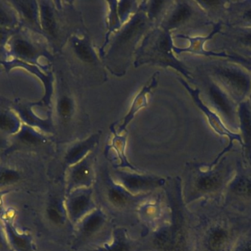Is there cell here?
I'll list each match as a JSON object with an SVG mask.
<instances>
[{
  "instance_id": "obj_1",
  "label": "cell",
  "mask_w": 251,
  "mask_h": 251,
  "mask_svg": "<svg viewBox=\"0 0 251 251\" xmlns=\"http://www.w3.org/2000/svg\"><path fill=\"white\" fill-rule=\"evenodd\" d=\"M251 221L212 203L203 225L201 251H231Z\"/></svg>"
},
{
  "instance_id": "obj_2",
  "label": "cell",
  "mask_w": 251,
  "mask_h": 251,
  "mask_svg": "<svg viewBox=\"0 0 251 251\" xmlns=\"http://www.w3.org/2000/svg\"><path fill=\"white\" fill-rule=\"evenodd\" d=\"M222 206L251 221V169L239 168L227 186Z\"/></svg>"
},
{
  "instance_id": "obj_3",
  "label": "cell",
  "mask_w": 251,
  "mask_h": 251,
  "mask_svg": "<svg viewBox=\"0 0 251 251\" xmlns=\"http://www.w3.org/2000/svg\"><path fill=\"white\" fill-rule=\"evenodd\" d=\"M234 174L231 167L223 162L215 169L201 172L196 178L195 191L206 196L213 203L222 205L224 193Z\"/></svg>"
},
{
  "instance_id": "obj_4",
  "label": "cell",
  "mask_w": 251,
  "mask_h": 251,
  "mask_svg": "<svg viewBox=\"0 0 251 251\" xmlns=\"http://www.w3.org/2000/svg\"><path fill=\"white\" fill-rule=\"evenodd\" d=\"M99 134L92 136V137L88 138L85 141H82L79 144H76L74 146L69 153H68L67 156H66V160L69 163L72 164L75 163L78 160L81 159L85 153H88L99 140Z\"/></svg>"
},
{
  "instance_id": "obj_5",
  "label": "cell",
  "mask_w": 251,
  "mask_h": 251,
  "mask_svg": "<svg viewBox=\"0 0 251 251\" xmlns=\"http://www.w3.org/2000/svg\"><path fill=\"white\" fill-rule=\"evenodd\" d=\"M6 231L10 243L16 251H32V244L29 239L26 236L18 233L11 224H6Z\"/></svg>"
},
{
  "instance_id": "obj_6",
  "label": "cell",
  "mask_w": 251,
  "mask_h": 251,
  "mask_svg": "<svg viewBox=\"0 0 251 251\" xmlns=\"http://www.w3.org/2000/svg\"><path fill=\"white\" fill-rule=\"evenodd\" d=\"M151 87V85H150L148 87H144V88L142 89V91L139 93L138 95H137V97H136V98L134 99V102H133L132 106H131L129 112H128L126 116H125L123 125L119 128V132L121 133L125 129L126 125L129 123L130 121L134 118V116H135L136 113H137L140 109L147 106L146 94H147L149 91H150Z\"/></svg>"
},
{
  "instance_id": "obj_7",
  "label": "cell",
  "mask_w": 251,
  "mask_h": 251,
  "mask_svg": "<svg viewBox=\"0 0 251 251\" xmlns=\"http://www.w3.org/2000/svg\"><path fill=\"white\" fill-rule=\"evenodd\" d=\"M190 14H191V10L188 5L184 4H179L167 21V29H171L181 25L188 19Z\"/></svg>"
},
{
  "instance_id": "obj_8",
  "label": "cell",
  "mask_w": 251,
  "mask_h": 251,
  "mask_svg": "<svg viewBox=\"0 0 251 251\" xmlns=\"http://www.w3.org/2000/svg\"><path fill=\"white\" fill-rule=\"evenodd\" d=\"M74 47L75 53L81 60L91 63L97 59L95 53L88 41L81 39L76 40Z\"/></svg>"
},
{
  "instance_id": "obj_9",
  "label": "cell",
  "mask_w": 251,
  "mask_h": 251,
  "mask_svg": "<svg viewBox=\"0 0 251 251\" xmlns=\"http://www.w3.org/2000/svg\"><path fill=\"white\" fill-rule=\"evenodd\" d=\"M41 21L43 28L46 31L54 35L55 33L56 25L54 13L51 7L46 2L41 7Z\"/></svg>"
},
{
  "instance_id": "obj_10",
  "label": "cell",
  "mask_w": 251,
  "mask_h": 251,
  "mask_svg": "<svg viewBox=\"0 0 251 251\" xmlns=\"http://www.w3.org/2000/svg\"><path fill=\"white\" fill-rule=\"evenodd\" d=\"M13 50L18 56L25 58H33L35 56V49L26 41L18 39L13 43Z\"/></svg>"
},
{
  "instance_id": "obj_11",
  "label": "cell",
  "mask_w": 251,
  "mask_h": 251,
  "mask_svg": "<svg viewBox=\"0 0 251 251\" xmlns=\"http://www.w3.org/2000/svg\"><path fill=\"white\" fill-rule=\"evenodd\" d=\"M231 251H251V224L239 237Z\"/></svg>"
},
{
  "instance_id": "obj_12",
  "label": "cell",
  "mask_w": 251,
  "mask_h": 251,
  "mask_svg": "<svg viewBox=\"0 0 251 251\" xmlns=\"http://www.w3.org/2000/svg\"><path fill=\"white\" fill-rule=\"evenodd\" d=\"M126 185L131 190H140V189L148 188L154 185L151 180L145 179L139 177L129 176L125 178Z\"/></svg>"
},
{
  "instance_id": "obj_13",
  "label": "cell",
  "mask_w": 251,
  "mask_h": 251,
  "mask_svg": "<svg viewBox=\"0 0 251 251\" xmlns=\"http://www.w3.org/2000/svg\"><path fill=\"white\" fill-rule=\"evenodd\" d=\"M19 8L26 19L32 22L36 20V7L33 1H16Z\"/></svg>"
},
{
  "instance_id": "obj_14",
  "label": "cell",
  "mask_w": 251,
  "mask_h": 251,
  "mask_svg": "<svg viewBox=\"0 0 251 251\" xmlns=\"http://www.w3.org/2000/svg\"><path fill=\"white\" fill-rule=\"evenodd\" d=\"M224 75V78L228 80V82L232 84L234 86L242 89H246L247 88V79L240 74L237 72H225Z\"/></svg>"
},
{
  "instance_id": "obj_15",
  "label": "cell",
  "mask_w": 251,
  "mask_h": 251,
  "mask_svg": "<svg viewBox=\"0 0 251 251\" xmlns=\"http://www.w3.org/2000/svg\"><path fill=\"white\" fill-rule=\"evenodd\" d=\"M57 111L63 119L69 117L73 112V101L69 97H62L57 104Z\"/></svg>"
},
{
  "instance_id": "obj_16",
  "label": "cell",
  "mask_w": 251,
  "mask_h": 251,
  "mask_svg": "<svg viewBox=\"0 0 251 251\" xmlns=\"http://www.w3.org/2000/svg\"><path fill=\"white\" fill-rule=\"evenodd\" d=\"M88 205V198L85 196L75 197L71 203V212L74 216H78L86 209Z\"/></svg>"
},
{
  "instance_id": "obj_17",
  "label": "cell",
  "mask_w": 251,
  "mask_h": 251,
  "mask_svg": "<svg viewBox=\"0 0 251 251\" xmlns=\"http://www.w3.org/2000/svg\"><path fill=\"white\" fill-rule=\"evenodd\" d=\"M211 94H212L214 101L216 103L217 106L224 113L229 115V113L231 112V107L224 96L222 95V94L215 88H212L211 89Z\"/></svg>"
},
{
  "instance_id": "obj_18",
  "label": "cell",
  "mask_w": 251,
  "mask_h": 251,
  "mask_svg": "<svg viewBox=\"0 0 251 251\" xmlns=\"http://www.w3.org/2000/svg\"><path fill=\"white\" fill-rule=\"evenodd\" d=\"M20 179V175L12 169H2L0 171V186L14 184Z\"/></svg>"
},
{
  "instance_id": "obj_19",
  "label": "cell",
  "mask_w": 251,
  "mask_h": 251,
  "mask_svg": "<svg viewBox=\"0 0 251 251\" xmlns=\"http://www.w3.org/2000/svg\"><path fill=\"white\" fill-rule=\"evenodd\" d=\"M16 127V122L13 118L6 113H0V130L10 132Z\"/></svg>"
},
{
  "instance_id": "obj_20",
  "label": "cell",
  "mask_w": 251,
  "mask_h": 251,
  "mask_svg": "<svg viewBox=\"0 0 251 251\" xmlns=\"http://www.w3.org/2000/svg\"><path fill=\"white\" fill-rule=\"evenodd\" d=\"M90 175V169L86 164L79 165L74 172V180L77 183L83 182Z\"/></svg>"
},
{
  "instance_id": "obj_21",
  "label": "cell",
  "mask_w": 251,
  "mask_h": 251,
  "mask_svg": "<svg viewBox=\"0 0 251 251\" xmlns=\"http://www.w3.org/2000/svg\"><path fill=\"white\" fill-rule=\"evenodd\" d=\"M156 243L161 249L169 250L171 246V237L168 231L161 233L156 238Z\"/></svg>"
},
{
  "instance_id": "obj_22",
  "label": "cell",
  "mask_w": 251,
  "mask_h": 251,
  "mask_svg": "<svg viewBox=\"0 0 251 251\" xmlns=\"http://www.w3.org/2000/svg\"><path fill=\"white\" fill-rule=\"evenodd\" d=\"M47 215H48L49 219L55 224H60L63 223V216L60 213L57 206L54 205H51L50 207L47 209Z\"/></svg>"
},
{
  "instance_id": "obj_23",
  "label": "cell",
  "mask_w": 251,
  "mask_h": 251,
  "mask_svg": "<svg viewBox=\"0 0 251 251\" xmlns=\"http://www.w3.org/2000/svg\"><path fill=\"white\" fill-rule=\"evenodd\" d=\"M101 222H102V218H101V216H100V215H94V216L91 217L87 221L84 228H85V231H88V232H92V231H95L97 228L100 227Z\"/></svg>"
},
{
  "instance_id": "obj_24",
  "label": "cell",
  "mask_w": 251,
  "mask_h": 251,
  "mask_svg": "<svg viewBox=\"0 0 251 251\" xmlns=\"http://www.w3.org/2000/svg\"><path fill=\"white\" fill-rule=\"evenodd\" d=\"M21 139L27 144H35L41 142V139L38 135L29 131H25L21 135Z\"/></svg>"
},
{
  "instance_id": "obj_25",
  "label": "cell",
  "mask_w": 251,
  "mask_h": 251,
  "mask_svg": "<svg viewBox=\"0 0 251 251\" xmlns=\"http://www.w3.org/2000/svg\"><path fill=\"white\" fill-rule=\"evenodd\" d=\"M110 198L113 203L116 205H123L126 203L125 195L119 190H113L110 193Z\"/></svg>"
},
{
  "instance_id": "obj_26",
  "label": "cell",
  "mask_w": 251,
  "mask_h": 251,
  "mask_svg": "<svg viewBox=\"0 0 251 251\" xmlns=\"http://www.w3.org/2000/svg\"><path fill=\"white\" fill-rule=\"evenodd\" d=\"M11 22L10 16H9L8 13L3 8H0V24L1 25H5L9 24Z\"/></svg>"
},
{
  "instance_id": "obj_27",
  "label": "cell",
  "mask_w": 251,
  "mask_h": 251,
  "mask_svg": "<svg viewBox=\"0 0 251 251\" xmlns=\"http://www.w3.org/2000/svg\"><path fill=\"white\" fill-rule=\"evenodd\" d=\"M164 1H152L150 13L153 16H156L157 13H159L162 4H163Z\"/></svg>"
},
{
  "instance_id": "obj_28",
  "label": "cell",
  "mask_w": 251,
  "mask_h": 251,
  "mask_svg": "<svg viewBox=\"0 0 251 251\" xmlns=\"http://www.w3.org/2000/svg\"><path fill=\"white\" fill-rule=\"evenodd\" d=\"M128 247L125 243H119L112 248L110 251H128Z\"/></svg>"
},
{
  "instance_id": "obj_29",
  "label": "cell",
  "mask_w": 251,
  "mask_h": 251,
  "mask_svg": "<svg viewBox=\"0 0 251 251\" xmlns=\"http://www.w3.org/2000/svg\"><path fill=\"white\" fill-rule=\"evenodd\" d=\"M4 248H5V246H4V239H3L1 232H0V249L3 250Z\"/></svg>"
}]
</instances>
